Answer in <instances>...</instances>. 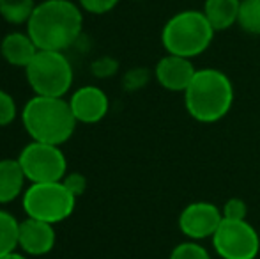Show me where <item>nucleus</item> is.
Listing matches in <instances>:
<instances>
[{"label":"nucleus","mask_w":260,"mask_h":259,"mask_svg":"<svg viewBox=\"0 0 260 259\" xmlns=\"http://www.w3.org/2000/svg\"><path fill=\"white\" fill-rule=\"evenodd\" d=\"M214 34L204 11L186 9L168 18L161 31V43L167 53L193 59L211 46Z\"/></svg>","instance_id":"nucleus-4"},{"label":"nucleus","mask_w":260,"mask_h":259,"mask_svg":"<svg viewBox=\"0 0 260 259\" xmlns=\"http://www.w3.org/2000/svg\"><path fill=\"white\" fill-rule=\"evenodd\" d=\"M221 222V208L209 200H193L179 215V229L191 242L212 238Z\"/></svg>","instance_id":"nucleus-9"},{"label":"nucleus","mask_w":260,"mask_h":259,"mask_svg":"<svg viewBox=\"0 0 260 259\" xmlns=\"http://www.w3.org/2000/svg\"><path fill=\"white\" fill-rule=\"evenodd\" d=\"M117 68H119V64L112 57H101L96 63H92V73L98 78H108V76L115 75Z\"/></svg>","instance_id":"nucleus-24"},{"label":"nucleus","mask_w":260,"mask_h":259,"mask_svg":"<svg viewBox=\"0 0 260 259\" xmlns=\"http://www.w3.org/2000/svg\"><path fill=\"white\" fill-rule=\"evenodd\" d=\"M145 82H147V71H145V69H131V71H127L126 76H124V85L129 91L140 89Z\"/></svg>","instance_id":"nucleus-25"},{"label":"nucleus","mask_w":260,"mask_h":259,"mask_svg":"<svg viewBox=\"0 0 260 259\" xmlns=\"http://www.w3.org/2000/svg\"><path fill=\"white\" fill-rule=\"evenodd\" d=\"M25 76L36 96L64 98L73 85V68L64 52L39 50L25 68Z\"/></svg>","instance_id":"nucleus-5"},{"label":"nucleus","mask_w":260,"mask_h":259,"mask_svg":"<svg viewBox=\"0 0 260 259\" xmlns=\"http://www.w3.org/2000/svg\"><path fill=\"white\" fill-rule=\"evenodd\" d=\"M18 235H20V222L9 211L0 210V257L18 249Z\"/></svg>","instance_id":"nucleus-16"},{"label":"nucleus","mask_w":260,"mask_h":259,"mask_svg":"<svg viewBox=\"0 0 260 259\" xmlns=\"http://www.w3.org/2000/svg\"><path fill=\"white\" fill-rule=\"evenodd\" d=\"M237 25L251 36H260V0H241Z\"/></svg>","instance_id":"nucleus-18"},{"label":"nucleus","mask_w":260,"mask_h":259,"mask_svg":"<svg viewBox=\"0 0 260 259\" xmlns=\"http://www.w3.org/2000/svg\"><path fill=\"white\" fill-rule=\"evenodd\" d=\"M197 75V68L193 66L191 59L186 57L172 55L167 53L157 61L154 68V76L163 89L170 93H182L189 87L191 80Z\"/></svg>","instance_id":"nucleus-11"},{"label":"nucleus","mask_w":260,"mask_h":259,"mask_svg":"<svg viewBox=\"0 0 260 259\" xmlns=\"http://www.w3.org/2000/svg\"><path fill=\"white\" fill-rule=\"evenodd\" d=\"M234 83L216 68L197 69L195 78L184 91V107L195 121L204 125L221 121L234 105Z\"/></svg>","instance_id":"nucleus-2"},{"label":"nucleus","mask_w":260,"mask_h":259,"mask_svg":"<svg viewBox=\"0 0 260 259\" xmlns=\"http://www.w3.org/2000/svg\"><path fill=\"white\" fill-rule=\"evenodd\" d=\"M55 229L52 224L27 217L20 222L18 235V249L28 256H45L55 247Z\"/></svg>","instance_id":"nucleus-12"},{"label":"nucleus","mask_w":260,"mask_h":259,"mask_svg":"<svg viewBox=\"0 0 260 259\" xmlns=\"http://www.w3.org/2000/svg\"><path fill=\"white\" fill-rule=\"evenodd\" d=\"M68 101L75 119L83 125H96V123L103 121L110 108L106 93L96 85L80 87L71 94Z\"/></svg>","instance_id":"nucleus-10"},{"label":"nucleus","mask_w":260,"mask_h":259,"mask_svg":"<svg viewBox=\"0 0 260 259\" xmlns=\"http://www.w3.org/2000/svg\"><path fill=\"white\" fill-rule=\"evenodd\" d=\"M25 181L27 178L18 160H0V204H9L23 195Z\"/></svg>","instance_id":"nucleus-14"},{"label":"nucleus","mask_w":260,"mask_h":259,"mask_svg":"<svg viewBox=\"0 0 260 259\" xmlns=\"http://www.w3.org/2000/svg\"><path fill=\"white\" fill-rule=\"evenodd\" d=\"M34 9V0H0V16L11 25L28 23Z\"/></svg>","instance_id":"nucleus-17"},{"label":"nucleus","mask_w":260,"mask_h":259,"mask_svg":"<svg viewBox=\"0 0 260 259\" xmlns=\"http://www.w3.org/2000/svg\"><path fill=\"white\" fill-rule=\"evenodd\" d=\"M120 0H78V6L83 11L92 14H105L110 13Z\"/></svg>","instance_id":"nucleus-22"},{"label":"nucleus","mask_w":260,"mask_h":259,"mask_svg":"<svg viewBox=\"0 0 260 259\" xmlns=\"http://www.w3.org/2000/svg\"><path fill=\"white\" fill-rule=\"evenodd\" d=\"M0 259H27L23 256V254H18V252H11V254H7V256H4V257H0Z\"/></svg>","instance_id":"nucleus-26"},{"label":"nucleus","mask_w":260,"mask_h":259,"mask_svg":"<svg viewBox=\"0 0 260 259\" xmlns=\"http://www.w3.org/2000/svg\"><path fill=\"white\" fill-rule=\"evenodd\" d=\"M223 220H246L248 206L239 197H230L221 206Z\"/></svg>","instance_id":"nucleus-20"},{"label":"nucleus","mask_w":260,"mask_h":259,"mask_svg":"<svg viewBox=\"0 0 260 259\" xmlns=\"http://www.w3.org/2000/svg\"><path fill=\"white\" fill-rule=\"evenodd\" d=\"M16 160L30 183H55L68 174V160L60 146L32 140L21 149Z\"/></svg>","instance_id":"nucleus-7"},{"label":"nucleus","mask_w":260,"mask_h":259,"mask_svg":"<svg viewBox=\"0 0 260 259\" xmlns=\"http://www.w3.org/2000/svg\"><path fill=\"white\" fill-rule=\"evenodd\" d=\"M21 206L27 217L55 225L71 217L76 206V197L62 181L30 183L21 195Z\"/></svg>","instance_id":"nucleus-6"},{"label":"nucleus","mask_w":260,"mask_h":259,"mask_svg":"<svg viewBox=\"0 0 260 259\" xmlns=\"http://www.w3.org/2000/svg\"><path fill=\"white\" fill-rule=\"evenodd\" d=\"M211 242L221 259H257L260 252V236L248 220H223Z\"/></svg>","instance_id":"nucleus-8"},{"label":"nucleus","mask_w":260,"mask_h":259,"mask_svg":"<svg viewBox=\"0 0 260 259\" xmlns=\"http://www.w3.org/2000/svg\"><path fill=\"white\" fill-rule=\"evenodd\" d=\"M83 27L82 9L71 0H43L27 23V34L38 50L64 52L75 45Z\"/></svg>","instance_id":"nucleus-1"},{"label":"nucleus","mask_w":260,"mask_h":259,"mask_svg":"<svg viewBox=\"0 0 260 259\" xmlns=\"http://www.w3.org/2000/svg\"><path fill=\"white\" fill-rule=\"evenodd\" d=\"M38 52L39 50L32 38L23 32H11L0 43V53L4 61L16 68H27Z\"/></svg>","instance_id":"nucleus-13"},{"label":"nucleus","mask_w":260,"mask_h":259,"mask_svg":"<svg viewBox=\"0 0 260 259\" xmlns=\"http://www.w3.org/2000/svg\"><path fill=\"white\" fill-rule=\"evenodd\" d=\"M168 259H212V257L209 254V250L200 242L186 240V242L174 247V250L170 252V257Z\"/></svg>","instance_id":"nucleus-19"},{"label":"nucleus","mask_w":260,"mask_h":259,"mask_svg":"<svg viewBox=\"0 0 260 259\" xmlns=\"http://www.w3.org/2000/svg\"><path fill=\"white\" fill-rule=\"evenodd\" d=\"M21 123L32 140L62 146L75 133L78 121L64 98L34 96L21 110Z\"/></svg>","instance_id":"nucleus-3"},{"label":"nucleus","mask_w":260,"mask_h":259,"mask_svg":"<svg viewBox=\"0 0 260 259\" xmlns=\"http://www.w3.org/2000/svg\"><path fill=\"white\" fill-rule=\"evenodd\" d=\"M62 183L66 185L69 192L78 199L80 195L85 194L87 190V178L80 172H71V174H66V178L62 180Z\"/></svg>","instance_id":"nucleus-23"},{"label":"nucleus","mask_w":260,"mask_h":259,"mask_svg":"<svg viewBox=\"0 0 260 259\" xmlns=\"http://www.w3.org/2000/svg\"><path fill=\"white\" fill-rule=\"evenodd\" d=\"M18 108L14 98L9 93L0 89V126H7L16 119Z\"/></svg>","instance_id":"nucleus-21"},{"label":"nucleus","mask_w":260,"mask_h":259,"mask_svg":"<svg viewBox=\"0 0 260 259\" xmlns=\"http://www.w3.org/2000/svg\"><path fill=\"white\" fill-rule=\"evenodd\" d=\"M239 9L241 0H206L202 11L214 32H221L237 23Z\"/></svg>","instance_id":"nucleus-15"}]
</instances>
